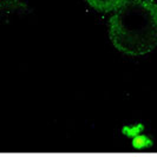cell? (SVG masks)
Returning a JSON list of instances; mask_svg holds the SVG:
<instances>
[{
	"mask_svg": "<svg viewBox=\"0 0 157 157\" xmlns=\"http://www.w3.org/2000/svg\"><path fill=\"white\" fill-rule=\"evenodd\" d=\"M109 37L126 56L151 52L157 46V4L154 0H129L109 19Z\"/></svg>",
	"mask_w": 157,
	"mask_h": 157,
	"instance_id": "obj_1",
	"label": "cell"
},
{
	"mask_svg": "<svg viewBox=\"0 0 157 157\" xmlns=\"http://www.w3.org/2000/svg\"><path fill=\"white\" fill-rule=\"evenodd\" d=\"M87 4L98 12L108 13L111 11H117L129 0H86Z\"/></svg>",
	"mask_w": 157,
	"mask_h": 157,
	"instance_id": "obj_2",
	"label": "cell"
},
{
	"mask_svg": "<svg viewBox=\"0 0 157 157\" xmlns=\"http://www.w3.org/2000/svg\"><path fill=\"white\" fill-rule=\"evenodd\" d=\"M27 5L23 0H0V13L8 14L16 12H26Z\"/></svg>",
	"mask_w": 157,
	"mask_h": 157,
	"instance_id": "obj_3",
	"label": "cell"
},
{
	"mask_svg": "<svg viewBox=\"0 0 157 157\" xmlns=\"http://www.w3.org/2000/svg\"><path fill=\"white\" fill-rule=\"evenodd\" d=\"M144 130V126L142 123H136V124H132V125H125L123 129H122V132L125 135V136H129V137H136L138 135H141V132Z\"/></svg>",
	"mask_w": 157,
	"mask_h": 157,
	"instance_id": "obj_4",
	"label": "cell"
},
{
	"mask_svg": "<svg viewBox=\"0 0 157 157\" xmlns=\"http://www.w3.org/2000/svg\"><path fill=\"white\" fill-rule=\"evenodd\" d=\"M150 144H151V141L147 136L138 135L134 138V145L136 148H145V147H149Z\"/></svg>",
	"mask_w": 157,
	"mask_h": 157,
	"instance_id": "obj_5",
	"label": "cell"
}]
</instances>
